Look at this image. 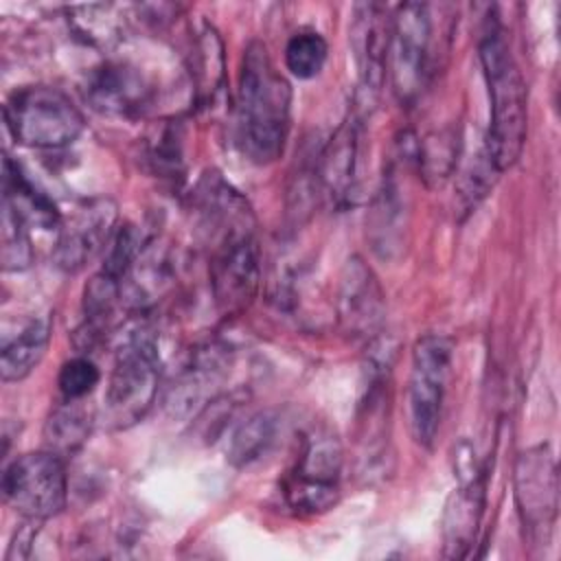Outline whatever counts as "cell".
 Here are the masks:
<instances>
[{"label": "cell", "instance_id": "ba28073f", "mask_svg": "<svg viewBox=\"0 0 561 561\" xmlns=\"http://www.w3.org/2000/svg\"><path fill=\"white\" fill-rule=\"evenodd\" d=\"M432 46L430 7L421 2H403L390 13L388 72L392 92L401 105L416 101L425 85Z\"/></svg>", "mask_w": 561, "mask_h": 561}, {"label": "cell", "instance_id": "8fae6325", "mask_svg": "<svg viewBox=\"0 0 561 561\" xmlns=\"http://www.w3.org/2000/svg\"><path fill=\"white\" fill-rule=\"evenodd\" d=\"M118 208L110 197H92L81 202L70 217L61 219L57 243H55V263L68 274L83 270L94 256L105 252L114 230H116Z\"/></svg>", "mask_w": 561, "mask_h": 561}, {"label": "cell", "instance_id": "9c48e42d", "mask_svg": "<svg viewBox=\"0 0 561 561\" xmlns=\"http://www.w3.org/2000/svg\"><path fill=\"white\" fill-rule=\"evenodd\" d=\"M515 504L528 537L543 546L550 541L557 508H559V484L557 462L548 445H535L519 451L513 469Z\"/></svg>", "mask_w": 561, "mask_h": 561}, {"label": "cell", "instance_id": "603a6c76", "mask_svg": "<svg viewBox=\"0 0 561 561\" xmlns=\"http://www.w3.org/2000/svg\"><path fill=\"white\" fill-rule=\"evenodd\" d=\"M327 39L316 31H298L285 44V68L296 79H313L327 64Z\"/></svg>", "mask_w": 561, "mask_h": 561}, {"label": "cell", "instance_id": "8992f818", "mask_svg": "<svg viewBox=\"0 0 561 561\" xmlns=\"http://www.w3.org/2000/svg\"><path fill=\"white\" fill-rule=\"evenodd\" d=\"M2 497L24 519L46 522L66 508L68 476L64 456L42 449L18 456L4 467Z\"/></svg>", "mask_w": 561, "mask_h": 561}, {"label": "cell", "instance_id": "e0dca14e", "mask_svg": "<svg viewBox=\"0 0 561 561\" xmlns=\"http://www.w3.org/2000/svg\"><path fill=\"white\" fill-rule=\"evenodd\" d=\"M50 342V318L31 316L15 324L13 331L4 327L0 346V377L2 381H20L28 377L42 362Z\"/></svg>", "mask_w": 561, "mask_h": 561}, {"label": "cell", "instance_id": "cb8c5ba5", "mask_svg": "<svg viewBox=\"0 0 561 561\" xmlns=\"http://www.w3.org/2000/svg\"><path fill=\"white\" fill-rule=\"evenodd\" d=\"M0 261L4 272H22L33 263V245L28 237V226L2 204V243Z\"/></svg>", "mask_w": 561, "mask_h": 561}, {"label": "cell", "instance_id": "30bf717a", "mask_svg": "<svg viewBox=\"0 0 561 561\" xmlns=\"http://www.w3.org/2000/svg\"><path fill=\"white\" fill-rule=\"evenodd\" d=\"M342 449L333 436L309 438L285 482V497L298 513H322L340 497Z\"/></svg>", "mask_w": 561, "mask_h": 561}, {"label": "cell", "instance_id": "2e32d148", "mask_svg": "<svg viewBox=\"0 0 561 561\" xmlns=\"http://www.w3.org/2000/svg\"><path fill=\"white\" fill-rule=\"evenodd\" d=\"M484 513V476L458 482L445 502L440 530H443V554L449 559H462L471 552L478 528Z\"/></svg>", "mask_w": 561, "mask_h": 561}, {"label": "cell", "instance_id": "ac0fdd59", "mask_svg": "<svg viewBox=\"0 0 561 561\" xmlns=\"http://www.w3.org/2000/svg\"><path fill=\"white\" fill-rule=\"evenodd\" d=\"M2 204L9 206L28 228H59L61 215L53 199L42 193L9 156L2 162Z\"/></svg>", "mask_w": 561, "mask_h": 561}, {"label": "cell", "instance_id": "7402d4cb", "mask_svg": "<svg viewBox=\"0 0 561 561\" xmlns=\"http://www.w3.org/2000/svg\"><path fill=\"white\" fill-rule=\"evenodd\" d=\"M193 75L197 81L199 99L213 101V96L224 85V46L219 33L208 22H204L197 33Z\"/></svg>", "mask_w": 561, "mask_h": 561}, {"label": "cell", "instance_id": "5b68a950", "mask_svg": "<svg viewBox=\"0 0 561 561\" xmlns=\"http://www.w3.org/2000/svg\"><path fill=\"white\" fill-rule=\"evenodd\" d=\"M454 344L447 335L427 333L412 346L408 381V425L421 447H432L440 430Z\"/></svg>", "mask_w": 561, "mask_h": 561}, {"label": "cell", "instance_id": "3957f363", "mask_svg": "<svg viewBox=\"0 0 561 561\" xmlns=\"http://www.w3.org/2000/svg\"><path fill=\"white\" fill-rule=\"evenodd\" d=\"M160 381V355L147 322H129L116 342L114 364L103 394V425L127 430L151 410Z\"/></svg>", "mask_w": 561, "mask_h": 561}, {"label": "cell", "instance_id": "d6986e66", "mask_svg": "<svg viewBox=\"0 0 561 561\" xmlns=\"http://www.w3.org/2000/svg\"><path fill=\"white\" fill-rule=\"evenodd\" d=\"M221 377V357L215 348L197 353L195 362L175 381L169 394V408L178 414L191 412L202 405L208 388H213Z\"/></svg>", "mask_w": 561, "mask_h": 561}, {"label": "cell", "instance_id": "44dd1931", "mask_svg": "<svg viewBox=\"0 0 561 561\" xmlns=\"http://www.w3.org/2000/svg\"><path fill=\"white\" fill-rule=\"evenodd\" d=\"M92 427V419L81 408V401H64L46 421L44 438L48 449L64 456L83 445Z\"/></svg>", "mask_w": 561, "mask_h": 561}, {"label": "cell", "instance_id": "9a60e30c", "mask_svg": "<svg viewBox=\"0 0 561 561\" xmlns=\"http://www.w3.org/2000/svg\"><path fill=\"white\" fill-rule=\"evenodd\" d=\"M359 156V116L348 114L333 131L316 164V182L333 206H346L355 188Z\"/></svg>", "mask_w": 561, "mask_h": 561}, {"label": "cell", "instance_id": "5bb4252c", "mask_svg": "<svg viewBox=\"0 0 561 561\" xmlns=\"http://www.w3.org/2000/svg\"><path fill=\"white\" fill-rule=\"evenodd\" d=\"M85 99L99 114L131 118L151 105L153 85L138 66L105 61L88 75Z\"/></svg>", "mask_w": 561, "mask_h": 561}, {"label": "cell", "instance_id": "6da1fadb", "mask_svg": "<svg viewBox=\"0 0 561 561\" xmlns=\"http://www.w3.org/2000/svg\"><path fill=\"white\" fill-rule=\"evenodd\" d=\"M291 125V85L274 66L267 46L252 39L237 85V138L248 160L270 164L283 156Z\"/></svg>", "mask_w": 561, "mask_h": 561}, {"label": "cell", "instance_id": "484cf974", "mask_svg": "<svg viewBox=\"0 0 561 561\" xmlns=\"http://www.w3.org/2000/svg\"><path fill=\"white\" fill-rule=\"evenodd\" d=\"M99 381L101 373L96 364L85 355L66 359L57 375V386L64 401H83L99 386Z\"/></svg>", "mask_w": 561, "mask_h": 561}, {"label": "cell", "instance_id": "4fadbf2b", "mask_svg": "<svg viewBox=\"0 0 561 561\" xmlns=\"http://www.w3.org/2000/svg\"><path fill=\"white\" fill-rule=\"evenodd\" d=\"M390 13L381 4H355L351 22V48L359 79V105H370L386 81L388 72Z\"/></svg>", "mask_w": 561, "mask_h": 561}, {"label": "cell", "instance_id": "ffe728a7", "mask_svg": "<svg viewBox=\"0 0 561 561\" xmlns=\"http://www.w3.org/2000/svg\"><path fill=\"white\" fill-rule=\"evenodd\" d=\"M276 427H278V419L270 410H261L248 416L230 436V443L226 449L228 462L232 467H248L256 462L272 447Z\"/></svg>", "mask_w": 561, "mask_h": 561}, {"label": "cell", "instance_id": "7a4b0ae2", "mask_svg": "<svg viewBox=\"0 0 561 561\" xmlns=\"http://www.w3.org/2000/svg\"><path fill=\"white\" fill-rule=\"evenodd\" d=\"M478 55L491 105L484 149L495 171L502 173L517 162L524 149L528 127L526 83L506 42V33L495 18L484 22Z\"/></svg>", "mask_w": 561, "mask_h": 561}, {"label": "cell", "instance_id": "7c38bea8", "mask_svg": "<svg viewBox=\"0 0 561 561\" xmlns=\"http://www.w3.org/2000/svg\"><path fill=\"white\" fill-rule=\"evenodd\" d=\"M337 322L353 340H375L386 316V294L375 272L359 259L351 256L337 283Z\"/></svg>", "mask_w": 561, "mask_h": 561}, {"label": "cell", "instance_id": "d4e9b609", "mask_svg": "<svg viewBox=\"0 0 561 561\" xmlns=\"http://www.w3.org/2000/svg\"><path fill=\"white\" fill-rule=\"evenodd\" d=\"M72 18V28L85 37V42L94 46H110L118 39V18L112 13V7L105 4H90V7H72L68 11Z\"/></svg>", "mask_w": 561, "mask_h": 561}, {"label": "cell", "instance_id": "52a82bcc", "mask_svg": "<svg viewBox=\"0 0 561 561\" xmlns=\"http://www.w3.org/2000/svg\"><path fill=\"white\" fill-rule=\"evenodd\" d=\"M213 241V298L224 316H237L252 305L261 280V252L254 237V221L221 230Z\"/></svg>", "mask_w": 561, "mask_h": 561}, {"label": "cell", "instance_id": "277c9868", "mask_svg": "<svg viewBox=\"0 0 561 561\" xmlns=\"http://www.w3.org/2000/svg\"><path fill=\"white\" fill-rule=\"evenodd\" d=\"M4 123L11 136L31 149H64L83 127V114L59 88L24 85L4 103Z\"/></svg>", "mask_w": 561, "mask_h": 561}]
</instances>
